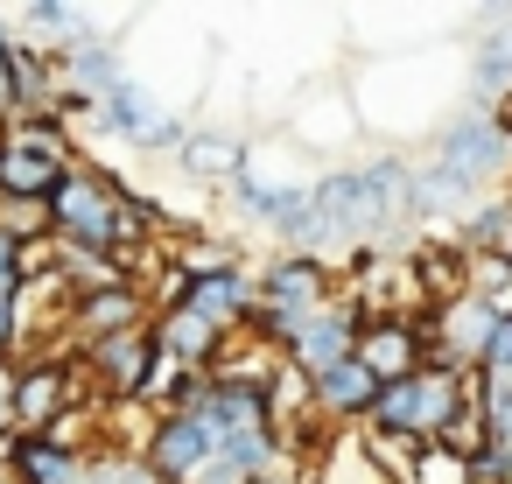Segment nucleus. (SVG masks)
Masks as SVG:
<instances>
[{
	"label": "nucleus",
	"instance_id": "nucleus-13",
	"mask_svg": "<svg viewBox=\"0 0 512 484\" xmlns=\"http://www.w3.org/2000/svg\"><path fill=\"white\" fill-rule=\"evenodd\" d=\"M64 71H71V85H92V92H113V85H120V64H113V50H99V43H78V57H71Z\"/></svg>",
	"mask_w": 512,
	"mask_h": 484
},
{
	"label": "nucleus",
	"instance_id": "nucleus-7",
	"mask_svg": "<svg viewBox=\"0 0 512 484\" xmlns=\"http://www.w3.org/2000/svg\"><path fill=\"white\" fill-rule=\"evenodd\" d=\"M183 309H190V316H197L204 330H225V323H232V309H246V281H239V274H211V281H190Z\"/></svg>",
	"mask_w": 512,
	"mask_h": 484
},
{
	"label": "nucleus",
	"instance_id": "nucleus-8",
	"mask_svg": "<svg viewBox=\"0 0 512 484\" xmlns=\"http://www.w3.org/2000/svg\"><path fill=\"white\" fill-rule=\"evenodd\" d=\"M316 393H323V407H337V414H365V407L379 400V379H372L358 358H344V365L316 372Z\"/></svg>",
	"mask_w": 512,
	"mask_h": 484
},
{
	"label": "nucleus",
	"instance_id": "nucleus-15",
	"mask_svg": "<svg viewBox=\"0 0 512 484\" xmlns=\"http://www.w3.org/2000/svg\"><path fill=\"white\" fill-rule=\"evenodd\" d=\"M22 470H29L36 484H78V463L57 456V449H43V442H22Z\"/></svg>",
	"mask_w": 512,
	"mask_h": 484
},
{
	"label": "nucleus",
	"instance_id": "nucleus-2",
	"mask_svg": "<svg viewBox=\"0 0 512 484\" xmlns=\"http://www.w3.org/2000/svg\"><path fill=\"white\" fill-rule=\"evenodd\" d=\"M498 162H505V127H491L484 113H470L463 127H449L435 176H442V183H456V190H470V183H477L484 169H498Z\"/></svg>",
	"mask_w": 512,
	"mask_h": 484
},
{
	"label": "nucleus",
	"instance_id": "nucleus-20",
	"mask_svg": "<svg viewBox=\"0 0 512 484\" xmlns=\"http://www.w3.org/2000/svg\"><path fill=\"white\" fill-rule=\"evenodd\" d=\"M505 232H512V211H505Z\"/></svg>",
	"mask_w": 512,
	"mask_h": 484
},
{
	"label": "nucleus",
	"instance_id": "nucleus-6",
	"mask_svg": "<svg viewBox=\"0 0 512 484\" xmlns=\"http://www.w3.org/2000/svg\"><path fill=\"white\" fill-rule=\"evenodd\" d=\"M211 456V421L204 414H169L155 435V477H190Z\"/></svg>",
	"mask_w": 512,
	"mask_h": 484
},
{
	"label": "nucleus",
	"instance_id": "nucleus-17",
	"mask_svg": "<svg viewBox=\"0 0 512 484\" xmlns=\"http://www.w3.org/2000/svg\"><path fill=\"white\" fill-rule=\"evenodd\" d=\"M484 365H491V372H512V316L491 323V337H484Z\"/></svg>",
	"mask_w": 512,
	"mask_h": 484
},
{
	"label": "nucleus",
	"instance_id": "nucleus-3",
	"mask_svg": "<svg viewBox=\"0 0 512 484\" xmlns=\"http://www.w3.org/2000/svg\"><path fill=\"white\" fill-rule=\"evenodd\" d=\"M57 183H64V148H57L50 127L0 148V190H8V197H43V190H57Z\"/></svg>",
	"mask_w": 512,
	"mask_h": 484
},
{
	"label": "nucleus",
	"instance_id": "nucleus-12",
	"mask_svg": "<svg viewBox=\"0 0 512 484\" xmlns=\"http://www.w3.org/2000/svg\"><path fill=\"white\" fill-rule=\"evenodd\" d=\"M155 351H169V358H204V351H211V330H204V323H197L190 309H176V316L162 323Z\"/></svg>",
	"mask_w": 512,
	"mask_h": 484
},
{
	"label": "nucleus",
	"instance_id": "nucleus-14",
	"mask_svg": "<svg viewBox=\"0 0 512 484\" xmlns=\"http://www.w3.org/2000/svg\"><path fill=\"white\" fill-rule=\"evenodd\" d=\"M190 169H204V176H239V169H246V148H232L225 134H204V141H190Z\"/></svg>",
	"mask_w": 512,
	"mask_h": 484
},
{
	"label": "nucleus",
	"instance_id": "nucleus-9",
	"mask_svg": "<svg viewBox=\"0 0 512 484\" xmlns=\"http://www.w3.org/2000/svg\"><path fill=\"white\" fill-rule=\"evenodd\" d=\"M148 358H155V337H106V344H99V372H106L113 386H127V393H141Z\"/></svg>",
	"mask_w": 512,
	"mask_h": 484
},
{
	"label": "nucleus",
	"instance_id": "nucleus-4",
	"mask_svg": "<svg viewBox=\"0 0 512 484\" xmlns=\"http://www.w3.org/2000/svg\"><path fill=\"white\" fill-rule=\"evenodd\" d=\"M414 323H372V330H358L351 337V358L379 379V386H400V379H414Z\"/></svg>",
	"mask_w": 512,
	"mask_h": 484
},
{
	"label": "nucleus",
	"instance_id": "nucleus-16",
	"mask_svg": "<svg viewBox=\"0 0 512 484\" xmlns=\"http://www.w3.org/2000/svg\"><path fill=\"white\" fill-rule=\"evenodd\" d=\"M491 302H470V309H456V323H449V337L463 344V351H484V337H491Z\"/></svg>",
	"mask_w": 512,
	"mask_h": 484
},
{
	"label": "nucleus",
	"instance_id": "nucleus-5",
	"mask_svg": "<svg viewBox=\"0 0 512 484\" xmlns=\"http://www.w3.org/2000/svg\"><path fill=\"white\" fill-rule=\"evenodd\" d=\"M351 337H358V316H337V309H316V316H302V323L288 330V344H295V358H302L309 372L344 365V358H351Z\"/></svg>",
	"mask_w": 512,
	"mask_h": 484
},
{
	"label": "nucleus",
	"instance_id": "nucleus-18",
	"mask_svg": "<svg viewBox=\"0 0 512 484\" xmlns=\"http://www.w3.org/2000/svg\"><path fill=\"white\" fill-rule=\"evenodd\" d=\"M92 484H162V477H155L148 463H120V456H113V463L92 470Z\"/></svg>",
	"mask_w": 512,
	"mask_h": 484
},
{
	"label": "nucleus",
	"instance_id": "nucleus-1",
	"mask_svg": "<svg viewBox=\"0 0 512 484\" xmlns=\"http://www.w3.org/2000/svg\"><path fill=\"white\" fill-rule=\"evenodd\" d=\"M50 204H57V225H71L85 246H113V239H120V197H113V183H99V176H64V183L50 190Z\"/></svg>",
	"mask_w": 512,
	"mask_h": 484
},
{
	"label": "nucleus",
	"instance_id": "nucleus-11",
	"mask_svg": "<svg viewBox=\"0 0 512 484\" xmlns=\"http://www.w3.org/2000/svg\"><path fill=\"white\" fill-rule=\"evenodd\" d=\"M57 393H64V372H57V365H36V372H29V379H22V386L8 393V407H15L22 421H43Z\"/></svg>",
	"mask_w": 512,
	"mask_h": 484
},
{
	"label": "nucleus",
	"instance_id": "nucleus-10",
	"mask_svg": "<svg viewBox=\"0 0 512 484\" xmlns=\"http://www.w3.org/2000/svg\"><path fill=\"white\" fill-rule=\"evenodd\" d=\"M134 288H99V295H85V323L92 330H106V337H120V330H134Z\"/></svg>",
	"mask_w": 512,
	"mask_h": 484
},
{
	"label": "nucleus",
	"instance_id": "nucleus-19",
	"mask_svg": "<svg viewBox=\"0 0 512 484\" xmlns=\"http://www.w3.org/2000/svg\"><path fill=\"white\" fill-rule=\"evenodd\" d=\"M8 337H15V288L0 281V344H8Z\"/></svg>",
	"mask_w": 512,
	"mask_h": 484
}]
</instances>
